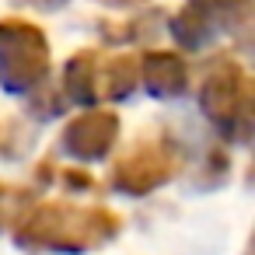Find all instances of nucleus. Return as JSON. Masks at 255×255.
Masks as SVG:
<instances>
[{"label":"nucleus","instance_id":"13","mask_svg":"<svg viewBox=\"0 0 255 255\" xmlns=\"http://www.w3.org/2000/svg\"><path fill=\"white\" fill-rule=\"evenodd\" d=\"M98 4H105V7H143L147 0H98Z\"/></svg>","mask_w":255,"mask_h":255},{"label":"nucleus","instance_id":"12","mask_svg":"<svg viewBox=\"0 0 255 255\" xmlns=\"http://www.w3.org/2000/svg\"><path fill=\"white\" fill-rule=\"evenodd\" d=\"M18 4L35 7V11H60V7H67V0H18Z\"/></svg>","mask_w":255,"mask_h":255},{"label":"nucleus","instance_id":"3","mask_svg":"<svg viewBox=\"0 0 255 255\" xmlns=\"http://www.w3.org/2000/svg\"><path fill=\"white\" fill-rule=\"evenodd\" d=\"M49 77L46 32L21 18L0 21V88L7 95H28Z\"/></svg>","mask_w":255,"mask_h":255},{"label":"nucleus","instance_id":"5","mask_svg":"<svg viewBox=\"0 0 255 255\" xmlns=\"http://www.w3.org/2000/svg\"><path fill=\"white\" fill-rule=\"evenodd\" d=\"M116 140H119V116L105 112V109H88L84 116L67 123V129L60 136V150L74 161L95 164L112 154Z\"/></svg>","mask_w":255,"mask_h":255},{"label":"nucleus","instance_id":"11","mask_svg":"<svg viewBox=\"0 0 255 255\" xmlns=\"http://www.w3.org/2000/svg\"><path fill=\"white\" fill-rule=\"evenodd\" d=\"M32 206V192L28 189H18V185H4L0 182V234H4L7 227H14L25 210Z\"/></svg>","mask_w":255,"mask_h":255},{"label":"nucleus","instance_id":"7","mask_svg":"<svg viewBox=\"0 0 255 255\" xmlns=\"http://www.w3.org/2000/svg\"><path fill=\"white\" fill-rule=\"evenodd\" d=\"M63 91L77 105H95L102 98V53L98 49H81L67 60L63 67Z\"/></svg>","mask_w":255,"mask_h":255},{"label":"nucleus","instance_id":"10","mask_svg":"<svg viewBox=\"0 0 255 255\" xmlns=\"http://www.w3.org/2000/svg\"><path fill=\"white\" fill-rule=\"evenodd\" d=\"M189 7L199 11L213 25V32H220V28H241L245 25L248 11H252V0H189Z\"/></svg>","mask_w":255,"mask_h":255},{"label":"nucleus","instance_id":"2","mask_svg":"<svg viewBox=\"0 0 255 255\" xmlns=\"http://www.w3.org/2000/svg\"><path fill=\"white\" fill-rule=\"evenodd\" d=\"M199 112L210 119V126L231 140V143H248L252 126H255V109H252V81L241 63L217 56L206 63L203 81H199Z\"/></svg>","mask_w":255,"mask_h":255},{"label":"nucleus","instance_id":"1","mask_svg":"<svg viewBox=\"0 0 255 255\" xmlns=\"http://www.w3.org/2000/svg\"><path fill=\"white\" fill-rule=\"evenodd\" d=\"M119 217L105 206H74V203H39L28 206L14 224V245L21 252H60L84 255L112 238H119Z\"/></svg>","mask_w":255,"mask_h":255},{"label":"nucleus","instance_id":"9","mask_svg":"<svg viewBox=\"0 0 255 255\" xmlns=\"http://www.w3.org/2000/svg\"><path fill=\"white\" fill-rule=\"evenodd\" d=\"M168 28H171V35H175V42L182 46V49H203L206 42H213L217 39V32H213V25L199 14V11H192L189 4L168 21Z\"/></svg>","mask_w":255,"mask_h":255},{"label":"nucleus","instance_id":"8","mask_svg":"<svg viewBox=\"0 0 255 255\" xmlns=\"http://www.w3.org/2000/svg\"><path fill=\"white\" fill-rule=\"evenodd\" d=\"M140 77H136V60L133 56H112L102 60V98L123 102L136 91Z\"/></svg>","mask_w":255,"mask_h":255},{"label":"nucleus","instance_id":"4","mask_svg":"<svg viewBox=\"0 0 255 255\" xmlns=\"http://www.w3.org/2000/svg\"><path fill=\"white\" fill-rule=\"evenodd\" d=\"M175 168H178L175 150H168L157 140H140L112 164L109 185L123 196H147V192L161 189L164 182H171Z\"/></svg>","mask_w":255,"mask_h":255},{"label":"nucleus","instance_id":"6","mask_svg":"<svg viewBox=\"0 0 255 255\" xmlns=\"http://www.w3.org/2000/svg\"><path fill=\"white\" fill-rule=\"evenodd\" d=\"M136 77L150 98H182L189 91V63L168 49H154L136 60Z\"/></svg>","mask_w":255,"mask_h":255}]
</instances>
